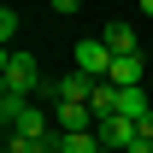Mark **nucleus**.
Here are the masks:
<instances>
[{"label": "nucleus", "mask_w": 153, "mask_h": 153, "mask_svg": "<svg viewBox=\"0 0 153 153\" xmlns=\"http://www.w3.org/2000/svg\"><path fill=\"white\" fill-rule=\"evenodd\" d=\"M0 88H6V94H47V82H41V71H36V53L6 47V59H0Z\"/></svg>", "instance_id": "nucleus-1"}, {"label": "nucleus", "mask_w": 153, "mask_h": 153, "mask_svg": "<svg viewBox=\"0 0 153 153\" xmlns=\"http://www.w3.org/2000/svg\"><path fill=\"white\" fill-rule=\"evenodd\" d=\"M71 59H76V71H88V76H100V82H106V71H112V59H118V53H112L100 36H82V41L71 47Z\"/></svg>", "instance_id": "nucleus-2"}, {"label": "nucleus", "mask_w": 153, "mask_h": 153, "mask_svg": "<svg viewBox=\"0 0 153 153\" xmlns=\"http://www.w3.org/2000/svg\"><path fill=\"white\" fill-rule=\"evenodd\" d=\"M94 88H100V76L71 71V76H59V82H47V100H94Z\"/></svg>", "instance_id": "nucleus-3"}, {"label": "nucleus", "mask_w": 153, "mask_h": 153, "mask_svg": "<svg viewBox=\"0 0 153 153\" xmlns=\"http://www.w3.org/2000/svg\"><path fill=\"white\" fill-rule=\"evenodd\" d=\"M53 106H59V112H53V130H94V124H100L88 100H53Z\"/></svg>", "instance_id": "nucleus-4"}, {"label": "nucleus", "mask_w": 153, "mask_h": 153, "mask_svg": "<svg viewBox=\"0 0 153 153\" xmlns=\"http://www.w3.org/2000/svg\"><path fill=\"white\" fill-rule=\"evenodd\" d=\"M94 130H100V141H106V147H118V153H124L135 135H141V124H135V118H124V112H112V118H100Z\"/></svg>", "instance_id": "nucleus-5"}, {"label": "nucleus", "mask_w": 153, "mask_h": 153, "mask_svg": "<svg viewBox=\"0 0 153 153\" xmlns=\"http://www.w3.org/2000/svg\"><path fill=\"white\" fill-rule=\"evenodd\" d=\"M6 130H18V135H30V141H41V135H53V118H47V112L36 106V100H30V106H24V112L12 118Z\"/></svg>", "instance_id": "nucleus-6"}, {"label": "nucleus", "mask_w": 153, "mask_h": 153, "mask_svg": "<svg viewBox=\"0 0 153 153\" xmlns=\"http://www.w3.org/2000/svg\"><path fill=\"white\" fill-rule=\"evenodd\" d=\"M141 76H147L141 53H118V59H112V71H106V82H118V88H141Z\"/></svg>", "instance_id": "nucleus-7"}, {"label": "nucleus", "mask_w": 153, "mask_h": 153, "mask_svg": "<svg viewBox=\"0 0 153 153\" xmlns=\"http://www.w3.org/2000/svg\"><path fill=\"white\" fill-rule=\"evenodd\" d=\"M59 153H100V130H59Z\"/></svg>", "instance_id": "nucleus-8"}, {"label": "nucleus", "mask_w": 153, "mask_h": 153, "mask_svg": "<svg viewBox=\"0 0 153 153\" xmlns=\"http://www.w3.org/2000/svg\"><path fill=\"white\" fill-rule=\"evenodd\" d=\"M100 41H106L112 53H141V47H135V30H130V24H106V36H100Z\"/></svg>", "instance_id": "nucleus-9"}, {"label": "nucleus", "mask_w": 153, "mask_h": 153, "mask_svg": "<svg viewBox=\"0 0 153 153\" xmlns=\"http://www.w3.org/2000/svg\"><path fill=\"white\" fill-rule=\"evenodd\" d=\"M118 112H124V118H147L153 106H147V94H141V88H124V94H118Z\"/></svg>", "instance_id": "nucleus-10"}, {"label": "nucleus", "mask_w": 153, "mask_h": 153, "mask_svg": "<svg viewBox=\"0 0 153 153\" xmlns=\"http://www.w3.org/2000/svg\"><path fill=\"white\" fill-rule=\"evenodd\" d=\"M24 106H30V94H6V88H0V124H12Z\"/></svg>", "instance_id": "nucleus-11"}, {"label": "nucleus", "mask_w": 153, "mask_h": 153, "mask_svg": "<svg viewBox=\"0 0 153 153\" xmlns=\"http://www.w3.org/2000/svg\"><path fill=\"white\" fill-rule=\"evenodd\" d=\"M24 24H18V12H12V6H0V41H6V47H12V36H18Z\"/></svg>", "instance_id": "nucleus-12"}, {"label": "nucleus", "mask_w": 153, "mask_h": 153, "mask_svg": "<svg viewBox=\"0 0 153 153\" xmlns=\"http://www.w3.org/2000/svg\"><path fill=\"white\" fill-rule=\"evenodd\" d=\"M47 6H53L59 18H71V12H76V6H82V0H47Z\"/></svg>", "instance_id": "nucleus-13"}, {"label": "nucleus", "mask_w": 153, "mask_h": 153, "mask_svg": "<svg viewBox=\"0 0 153 153\" xmlns=\"http://www.w3.org/2000/svg\"><path fill=\"white\" fill-rule=\"evenodd\" d=\"M124 153H153V135H135V141H130Z\"/></svg>", "instance_id": "nucleus-14"}, {"label": "nucleus", "mask_w": 153, "mask_h": 153, "mask_svg": "<svg viewBox=\"0 0 153 153\" xmlns=\"http://www.w3.org/2000/svg\"><path fill=\"white\" fill-rule=\"evenodd\" d=\"M141 12H147V18H153V0H141Z\"/></svg>", "instance_id": "nucleus-15"}, {"label": "nucleus", "mask_w": 153, "mask_h": 153, "mask_svg": "<svg viewBox=\"0 0 153 153\" xmlns=\"http://www.w3.org/2000/svg\"><path fill=\"white\" fill-rule=\"evenodd\" d=\"M100 153H118V147H106V141H100Z\"/></svg>", "instance_id": "nucleus-16"}]
</instances>
